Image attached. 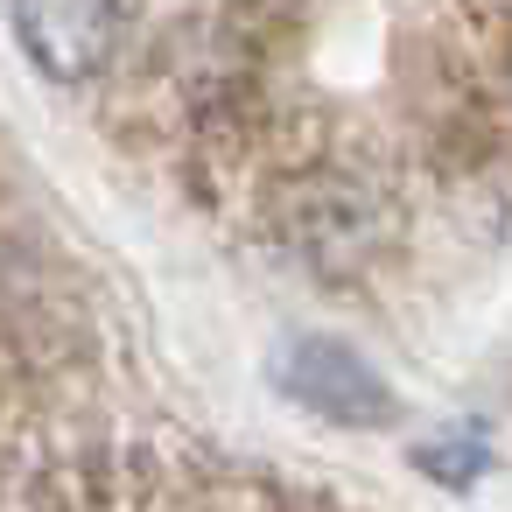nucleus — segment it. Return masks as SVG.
<instances>
[{
  "label": "nucleus",
  "instance_id": "obj_1",
  "mask_svg": "<svg viewBox=\"0 0 512 512\" xmlns=\"http://www.w3.org/2000/svg\"><path fill=\"white\" fill-rule=\"evenodd\" d=\"M15 43L57 85H85L113 64L120 43V0H8Z\"/></svg>",
  "mask_w": 512,
  "mask_h": 512
},
{
  "label": "nucleus",
  "instance_id": "obj_2",
  "mask_svg": "<svg viewBox=\"0 0 512 512\" xmlns=\"http://www.w3.org/2000/svg\"><path fill=\"white\" fill-rule=\"evenodd\" d=\"M274 379H281L288 400H302L309 414L344 421V428H379L393 414V386L351 344H330V337H295L274 358Z\"/></svg>",
  "mask_w": 512,
  "mask_h": 512
}]
</instances>
